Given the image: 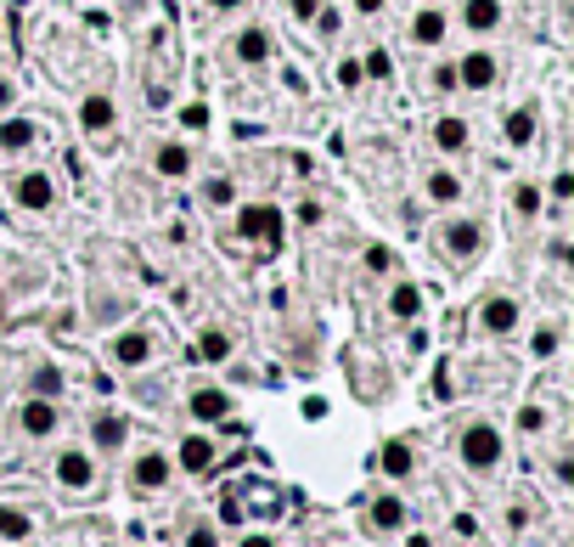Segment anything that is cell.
I'll list each match as a JSON object with an SVG mask.
<instances>
[{"mask_svg":"<svg viewBox=\"0 0 574 547\" xmlns=\"http://www.w3.org/2000/svg\"><path fill=\"white\" fill-rule=\"evenodd\" d=\"M17 102H23V85L12 74H0V113H17Z\"/></svg>","mask_w":574,"mask_h":547,"instance_id":"obj_42","label":"cell"},{"mask_svg":"<svg viewBox=\"0 0 574 547\" xmlns=\"http://www.w3.org/2000/svg\"><path fill=\"white\" fill-rule=\"evenodd\" d=\"M547 424H552V412H547V406H540V401L518 406V435H524V440H535V435H547Z\"/></svg>","mask_w":574,"mask_h":547,"instance_id":"obj_34","label":"cell"},{"mask_svg":"<svg viewBox=\"0 0 574 547\" xmlns=\"http://www.w3.org/2000/svg\"><path fill=\"white\" fill-rule=\"evenodd\" d=\"M558 344H563V333L552 328V321H540V328L529 333V356H535V362H552V356H558Z\"/></svg>","mask_w":574,"mask_h":547,"instance_id":"obj_33","label":"cell"},{"mask_svg":"<svg viewBox=\"0 0 574 547\" xmlns=\"http://www.w3.org/2000/svg\"><path fill=\"white\" fill-rule=\"evenodd\" d=\"M389 316L400 321V328H412V321L423 316V288H417L412 277H394V288H389Z\"/></svg>","mask_w":574,"mask_h":547,"instance_id":"obj_25","label":"cell"},{"mask_svg":"<svg viewBox=\"0 0 574 547\" xmlns=\"http://www.w3.org/2000/svg\"><path fill=\"white\" fill-rule=\"evenodd\" d=\"M28 396H46V401H57V396H62V373H57L51 362L28 367Z\"/></svg>","mask_w":574,"mask_h":547,"instance_id":"obj_32","label":"cell"},{"mask_svg":"<svg viewBox=\"0 0 574 547\" xmlns=\"http://www.w3.org/2000/svg\"><path fill=\"white\" fill-rule=\"evenodd\" d=\"M62 429V406L46 401V396H23L17 401V435L23 440H51Z\"/></svg>","mask_w":574,"mask_h":547,"instance_id":"obj_12","label":"cell"},{"mask_svg":"<svg viewBox=\"0 0 574 547\" xmlns=\"http://www.w3.org/2000/svg\"><path fill=\"white\" fill-rule=\"evenodd\" d=\"M293 220H298V232H316L321 220H327V209H321V198H298V209H293Z\"/></svg>","mask_w":574,"mask_h":547,"instance_id":"obj_38","label":"cell"},{"mask_svg":"<svg viewBox=\"0 0 574 547\" xmlns=\"http://www.w3.org/2000/svg\"><path fill=\"white\" fill-rule=\"evenodd\" d=\"M197 204H203V209H209V215L231 209V204H236V181H231L225 170H220V175H209V181H203V186H197Z\"/></svg>","mask_w":574,"mask_h":547,"instance_id":"obj_26","label":"cell"},{"mask_svg":"<svg viewBox=\"0 0 574 547\" xmlns=\"http://www.w3.org/2000/svg\"><path fill=\"white\" fill-rule=\"evenodd\" d=\"M423 198H428L433 209L462 204V175H456V170H445V165H433V170L423 175Z\"/></svg>","mask_w":574,"mask_h":547,"instance_id":"obj_24","label":"cell"},{"mask_svg":"<svg viewBox=\"0 0 574 547\" xmlns=\"http://www.w3.org/2000/svg\"><path fill=\"white\" fill-rule=\"evenodd\" d=\"M310 28H316V35H321V40H332V35H338V28H344V12H338V7H332V0H327V7H321V17H316Z\"/></svg>","mask_w":574,"mask_h":547,"instance_id":"obj_41","label":"cell"},{"mask_svg":"<svg viewBox=\"0 0 574 547\" xmlns=\"http://www.w3.org/2000/svg\"><path fill=\"white\" fill-rule=\"evenodd\" d=\"M7 198L23 209V215H51L57 209V175L51 170H17L7 181Z\"/></svg>","mask_w":574,"mask_h":547,"instance_id":"obj_7","label":"cell"},{"mask_svg":"<svg viewBox=\"0 0 574 547\" xmlns=\"http://www.w3.org/2000/svg\"><path fill=\"white\" fill-rule=\"evenodd\" d=\"M350 7H355V17H383L389 0H350Z\"/></svg>","mask_w":574,"mask_h":547,"instance_id":"obj_45","label":"cell"},{"mask_svg":"<svg viewBox=\"0 0 574 547\" xmlns=\"http://www.w3.org/2000/svg\"><path fill=\"white\" fill-rule=\"evenodd\" d=\"M186 417L197 429L225 424V417H231V396L220 390V384H197V390H186Z\"/></svg>","mask_w":574,"mask_h":547,"instance_id":"obj_16","label":"cell"},{"mask_svg":"<svg viewBox=\"0 0 574 547\" xmlns=\"http://www.w3.org/2000/svg\"><path fill=\"white\" fill-rule=\"evenodd\" d=\"M524 328V305L513 294H485L473 305V333L479 339H513Z\"/></svg>","mask_w":574,"mask_h":547,"instance_id":"obj_4","label":"cell"},{"mask_svg":"<svg viewBox=\"0 0 574 547\" xmlns=\"http://www.w3.org/2000/svg\"><path fill=\"white\" fill-rule=\"evenodd\" d=\"M34 536V513L23 502H0V542H28Z\"/></svg>","mask_w":574,"mask_h":547,"instance_id":"obj_28","label":"cell"},{"mask_svg":"<svg viewBox=\"0 0 574 547\" xmlns=\"http://www.w3.org/2000/svg\"><path fill=\"white\" fill-rule=\"evenodd\" d=\"M501 23H506V7H501V0H462V28H467L473 40L501 35Z\"/></svg>","mask_w":574,"mask_h":547,"instance_id":"obj_22","label":"cell"},{"mask_svg":"<svg viewBox=\"0 0 574 547\" xmlns=\"http://www.w3.org/2000/svg\"><path fill=\"white\" fill-rule=\"evenodd\" d=\"M535 136H540V108H535V102L506 108V119H501V142L513 147V153H524V147H535Z\"/></svg>","mask_w":574,"mask_h":547,"instance_id":"obj_21","label":"cell"},{"mask_svg":"<svg viewBox=\"0 0 574 547\" xmlns=\"http://www.w3.org/2000/svg\"><path fill=\"white\" fill-rule=\"evenodd\" d=\"M496 80H501V57H496L485 40L456 57V90H467V96H490Z\"/></svg>","mask_w":574,"mask_h":547,"instance_id":"obj_8","label":"cell"},{"mask_svg":"<svg viewBox=\"0 0 574 547\" xmlns=\"http://www.w3.org/2000/svg\"><path fill=\"white\" fill-rule=\"evenodd\" d=\"M0 316H7V282H0Z\"/></svg>","mask_w":574,"mask_h":547,"instance_id":"obj_48","label":"cell"},{"mask_svg":"<svg viewBox=\"0 0 574 547\" xmlns=\"http://www.w3.org/2000/svg\"><path fill=\"white\" fill-rule=\"evenodd\" d=\"M378 469H383V479H389V486H405V479L417 474V452H412V440H383Z\"/></svg>","mask_w":574,"mask_h":547,"instance_id":"obj_23","label":"cell"},{"mask_svg":"<svg viewBox=\"0 0 574 547\" xmlns=\"http://www.w3.org/2000/svg\"><path fill=\"white\" fill-rule=\"evenodd\" d=\"M366 525L371 536H400L405 525H412V508H405V497L389 486V491H371L366 497Z\"/></svg>","mask_w":574,"mask_h":547,"instance_id":"obj_10","label":"cell"},{"mask_svg":"<svg viewBox=\"0 0 574 547\" xmlns=\"http://www.w3.org/2000/svg\"><path fill=\"white\" fill-rule=\"evenodd\" d=\"M130 446V417L119 406L90 412V452H124Z\"/></svg>","mask_w":574,"mask_h":547,"instance_id":"obj_17","label":"cell"},{"mask_svg":"<svg viewBox=\"0 0 574 547\" xmlns=\"http://www.w3.org/2000/svg\"><path fill=\"white\" fill-rule=\"evenodd\" d=\"M0 51H7V23H0Z\"/></svg>","mask_w":574,"mask_h":547,"instance_id":"obj_49","label":"cell"},{"mask_svg":"<svg viewBox=\"0 0 574 547\" xmlns=\"http://www.w3.org/2000/svg\"><path fill=\"white\" fill-rule=\"evenodd\" d=\"M46 142V124L28 119V113H0V153L17 158V153H34Z\"/></svg>","mask_w":574,"mask_h":547,"instance_id":"obj_14","label":"cell"},{"mask_svg":"<svg viewBox=\"0 0 574 547\" xmlns=\"http://www.w3.org/2000/svg\"><path fill=\"white\" fill-rule=\"evenodd\" d=\"M152 350H158V339H152L147 328H119V333L108 339V362H113L119 373H142V367L152 362Z\"/></svg>","mask_w":574,"mask_h":547,"instance_id":"obj_9","label":"cell"},{"mask_svg":"<svg viewBox=\"0 0 574 547\" xmlns=\"http://www.w3.org/2000/svg\"><path fill=\"white\" fill-rule=\"evenodd\" d=\"M231 57L243 62V69H265V62L277 57V28L270 23H243L231 35Z\"/></svg>","mask_w":574,"mask_h":547,"instance_id":"obj_11","label":"cell"},{"mask_svg":"<svg viewBox=\"0 0 574 547\" xmlns=\"http://www.w3.org/2000/svg\"><path fill=\"white\" fill-rule=\"evenodd\" d=\"M433 248L445 254L451 266H473V260L490 248V232H485L479 215H445V220L433 227Z\"/></svg>","mask_w":574,"mask_h":547,"instance_id":"obj_2","label":"cell"},{"mask_svg":"<svg viewBox=\"0 0 574 547\" xmlns=\"http://www.w3.org/2000/svg\"><path fill=\"white\" fill-rule=\"evenodd\" d=\"M361 266H366L371 277H389V271H394V248H389V243H366Z\"/></svg>","mask_w":574,"mask_h":547,"instance_id":"obj_35","label":"cell"},{"mask_svg":"<svg viewBox=\"0 0 574 547\" xmlns=\"http://www.w3.org/2000/svg\"><path fill=\"white\" fill-rule=\"evenodd\" d=\"M332 85L344 90V96H355V90L366 85V74H361V51H338V57H332Z\"/></svg>","mask_w":574,"mask_h":547,"instance_id":"obj_30","label":"cell"},{"mask_svg":"<svg viewBox=\"0 0 574 547\" xmlns=\"http://www.w3.org/2000/svg\"><path fill=\"white\" fill-rule=\"evenodd\" d=\"M428 142H433L439 153H445V158H456V153H467V147H473V124H467L462 113H433Z\"/></svg>","mask_w":574,"mask_h":547,"instance_id":"obj_20","label":"cell"},{"mask_svg":"<svg viewBox=\"0 0 574 547\" xmlns=\"http://www.w3.org/2000/svg\"><path fill=\"white\" fill-rule=\"evenodd\" d=\"M513 215L518 220H540V215H547V192H540V181H513Z\"/></svg>","mask_w":574,"mask_h":547,"instance_id":"obj_29","label":"cell"},{"mask_svg":"<svg viewBox=\"0 0 574 547\" xmlns=\"http://www.w3.org/2000/svg\"><path fill=\"white\" fill-rule=\"evenodd\" d=\"M321 7H327V0H288V17H293V28H310V23L321 17Z\"/></svg>","mask_w":574,"mask_h":547,"instance_id":"obj_39","label":"cell"},{"mask_svg":"<svg viewBox=\"0 0 574 547\" xmlns=\"http://www.w3.org/2000/svg\"><path fill=\"white\" fill-rule=\"evenodd\" d=\"M169 479H175V458L163 452V446H142V452L130 458V491L142 497H163Z\"/></svg>","mask_w":574,"mask_h":547,"instance_id":"obj_6","label":"cell"},{"mask_svg":"<svg viewBox=\"0 0 574 547\" xmlns=\"http://www.w3.org/2000/svg\"><path fill=\"white\" fill-rule=\"evenodd\" d=\"M147 170H152L158 181H186V175H192V147H186L181 136L152 142V153H147Z\"/></svg>","mask_w":574,"mask_h":547,"instance_id":"obj_18","label":"cell"},{"mask_svg":"<svg viewBox=\"0 0 574 547\" xmlns=\"http://www.w3.org/2000/svg\"><path fill=\"white\" fill-rule=\"evenodd\" d=\"M540 192H547L552 204H569V198H574V170H569V165H558V170H552V181L540 186Z\"/></svg>","mask_w":574,"mask_h":547,"instance_id":"obj_36","label":"cell"},{"mask_svg":"<svg viewBox=\"0 0 574 547\" xmlns=\"http://www.w3.org/2000/svg\"><path fill=\"white\" fill-rule=\"evenodd\" d=\"M405 547H433V536H423V531H417V536H405Z\"/></svg>","mask_w":574,"mask_h":547,"instance_id":"obj_47","label":"cell"},{"mask_svg":"<svg viewBox=\"0 0 574 547\" xmlns=\"http://www.w3.org/2000/svg\"><path fill=\"white\" fill-rule=\"evenodd\" d=\"M361 74H366V85H389L394 80V57L383 46H366L361 51Z\"/></svg>","mask_w":574,"mask_h":547,"instance_id":"obj_31","label":"cell"},{"mask_svg":"<svg viewBox=\"0 0 574 547\" xmlns=\"http://www.w3.org/2000/svg\"><path fill=\"white\" fill-rule=\"evenodd\" d=\"M552 474H558V486H574V452H558Z\"/></svg>","mask_w":574,"mask_h":547,"instance_id":"obj_43","label":"cell"},{"mask_svg":"<svg viewBox=\"0 0 574 547\" xmlns=\"http://www.w3.org/2000/svg\"><path fill=\"white\" fill-rule=\"evenodd\" d=\"M445 35H451V12L445 7H417L412 23H405V40L423 46V51H439V46H445Z\"/></svg>","mask_w":574,"mask_h":547,"instance_id":"obj_15","label":"cell"},{"mask_svg":"<svg viewBox=\"0 0 574 547\" xmlns=\"http://www.w3.org/2000/svg\"><path fill=\"white\" fill-rule=\"evenodd\" d=\"M428 90H433V96H451V90H456V62H433Z\"/></svg>","mask_w":574,"mask_h":547,"instance_id":"obj_40","label":"cell"},{"mask_svg":"<svg viewBox=\"0 0 574 547\" xmlns=\"http://www.w3.org/2000/svg\"><path fill=\"white\" fill-rule=\"evenodd\" d=\"M236 547H282V542H277V536H270V531H248V536H243V542H236Z\"/></svg>","mask_w":574,"mask_h":547,"instance_id":"obj_46","label":"cell"},{"mask_svg":"<svg viewBox=\"0 0 574 547\" xmlns=\"http://www.w3.org/2000/svg\"><path fill=\"white\" fill-rule=\"evenodd\" d=\"M282 227H288V215L270 204V198H259V204H236V215H231V232L243 238V243H277Z\"/></svg>","mask_w":574,"mask_h":547,"instance_id":"obj_5","label":"cell"},{"mask_svg":"<svg viewBox=\"0 0 574 547\" xmlns=\"http://www.w3.org/2000/svg\"><path fill=\"white\" fill-rule=\"evenodd\" d=\"M51 479L62 497H90L96 491V452L90 446H62L51 458Z\"/></svg>","mask_w":574,"mask_h":547,"instance_id":"obj_3","label":"cell"},{"mask_svg":"<svg viewBox=\"0 0 574 547\" xmlns=\"http://www.w3.org/2000/svg\"><path fill=\"white\" fill-rule=\"evenodd\" d=\"M181 547H220L215 520H192V525H186V536H181Z\"/></svg>","mask_w":574,"mask_h":547,"instance_id":"obj_37","label":"cell"},{"mask_svg":"<svg viewBox=\"0 0 574 547\" xmlns=\"http://www.w3.org/2000/svg\"><path fill=\"white\" fill-rule=\"evenodd\" d=\"M113 124H119V102H113V96L108 90H85L80 96V131L85 136H108Z\"/></svg>","mask_w":574,"mask_h":547,"instance_id":"obj_19","label":"cell"},{"mask_svg":"<svg viewBox=\"0 0 574 547\" xmlns=\"http://www.w3.org/2000/svg\"><path fill=\"white\" fill-rule=\"evenodd\" d=\"M231 350H236V344H231V333H225V328H215V321L197 333V362L220 367V362H231Z\"/></svg>","mask_w":574,"mask_h":547,"instance_id":"obj_27","label":"cell"},{"mask_svg":"<svg viewBox=\"0 0 574 547\" xmlns=\"http://www.w3.org/2000/svg\"><path fill=\"white\" fill-rule=\"evenodd\" d=\"M203 7H209L215 17H231V12H243V7H248V0H203Z\"/></svg>","mask_w":574,"mask_h":547,"instance_id":"obj_44","label":"cell"},{"mask_svg":"<svg viewBox=\"0 0 574 547\" xmlns=\"http://www.w3.org/2000/svg\"><path fill=\"white\" fill-rule=\"evenodd\" d=\"M215 463H220V446H215V435L209 429H192L181 446H175V469L181 474H215Z\"/></svg>","mask_w":574,"mask_h":547,"instance_id":"obj_13","label":"cell"},{"mask_svg":"<svg viewBox=\"0 0 574 547\" xmlns=\"http://www.w3.org/2000/svg\"><path fill=\"white\" fill-rule=\"evenodd\" d=\"M456 458H462L467 474L490 479V474L501 469V458H506V435H501V424H490V417H467L462 435H456Z\"/></svg>","mask_w":574,"mask_h":547,"instance_id":"obj_1","label":"cell"}]
</instances>
